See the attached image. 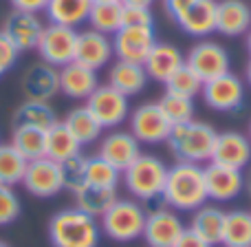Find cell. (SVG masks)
Segmentation results:
<instances>
[{
	"label": "cell",
	"instance_id": "f907efd6",
	"mask_svg": "<svg viewBox=\"0 0 251 247\" xmlns=\"http://www.w3.org/2000/svg\"><path fill=\"white\" fill-rule=\"evenodd\" d=\"M0 247H9L7 243H4V241H0Z\"/></svg>",
	"mask_w": 251,
	"mask_h": 247
},
{
	"label": "cell",
	"instance_id": "4316f807",
	"mask_svg": "<svg viewBox=\"0 0 251 247\" xmlns=\"http://www.w3.org/2000/svg\"><path fill=\"white\" fill-rule=\"evenodd\" d=\"M82 152V143L73 137L69 128L64 126V122H57L55 126L47 130V157L57 164L71 159V157Z\"/></svg>",
	"mask_w": 251,
	"mask_h": 247
},
{
	"label": "cell",
	"instance_id": "8fae6325",
	"mask_svg": "<svg viewBox=\"0 0 251 247\" xmlns=\"http://www.w3.org/2000/svg\"><path fill=\"white\" fill-rule=\"evenodd\" d=\"M203 102L212 110L218 113H231V110L240 109L245 102V84L236 73H225L221 78H214L209 82H203L201 88Z\"/></svg>",
	"mask_w": 251,
	"mask_h": 247
},
{
	"label": "cell",
	"instance_id": "9a60e30c",
	"mask_svg": "<svg viewBox=\"0 0 251 247\" xmlns=\"http://www.w3.org/2000/svg\"><path fill=\"white\" fill-rule=\"evenodd\" d=\"M42 20L40 13H26V11H16L13 9L2 25V33L9 38V42L18 49V51H33L38 49L40 35H42Z\"/></svg>",
	"mask_w": 251,
	"mask_h": 247
},
{
	"label": "cell",
	"instance_id": "277c9868",
	"mask_svg": "<svg viewBox=\"0 0 251 247\" xmlns=\"http://www.w3.org/2000/svg\"><path fill=\"white\" fill-rule=\"evenodd\" d=\"M146 219L148 214L141 201L117 199L100 219V227L108 239L117 241V243H130V241L141 239Z\"/></svg>",
	"mask_w": 251,
	"mask_h": 247
},
{
	"label": "cell",
	"instance_id": "d4e9b609",
	"mask_svg": "<svg viewBox=\"0 0 251 247\" xmlns=\"http://www.w3.org/2000/svg\"><path fill=\"white\" fill-rule=\"evenodd\" d=\"M223 227H225V212L218 205H201L199 210H194L192 214L190 227L196 236H201L203 241H207L209 245H221L223 241Z\"/></svg>",
	"mask_w": 251,
	"mask_h": 247
},
{
	"label": "cell",
	"instance_id": "1f68e13d",
	"mask_svg": "<svg viewBox=\"0 0 251 247\" xmlns=\"http://www.w3.org/2000/svg\"><path fill=\"white\" fill-rule=\"evenodd\" d=\"M223 247H251V212L247 210H231L225 212L223 227Z\"/></svg>",
	"mask_w": 251,
	"mask_h": 247
},
{
	"label": "cell",
	"instance_id": "603a6c76",
	"mask_svg": "<svg viewBox=\"0 0 251 247\" xmlns=\"http://www.w3.org/2000/svg\"><path fill=\"white\" fill-rule=\"evenodd\" d=\"M57 71H60V93H64L71 100H88V95L100 86L97 71L88 69L75 60Z\"/></svg>",
	"mask_w": 251,
	"mask_h": 247
},
{
	"label": "cell",
	"instance_id": "ffe728a7",
	"mask_svg": "<svg viewBox=\"0 0 251 247\" xmlns=\"http://www.w3.org/2000/svg\"><path fill=\"white\" fill-rule=\"evenodd\" d=\"M216 4L218 0H194L187 9H183L174 22L183 33L192 38H205L216 31Z\"/></svg>",
	"mask_w": 251,
	"mask_h": 247
},
{
	"label": "cell",
	"instance_id": "f35d334b",
	"mask_svg": "<svg viewBox=\"0 0 251 247\" xmlns=\"http://www.w3.org/2000/svg\"><path fill=\"white\" fill-rule=\"evenodd\" d=\"M20 217V199L11 186H0V225H11Z\"/></svg>",
	"mask_w": 251,
	"mask_h": 247
},
{
	"label": "cell",
	"instance_id": "d6a6232c",
	"mask_svg": "<svg viewBox=\"0 0 251 247\" xmlns=\"http://www.w3.org/2000/svg\"><path fill=\"white\" fill-rule=\"evenodd\" d=\"M91 29L104 35H115L124 27V4L122 2H93L88 13Z\"/></svg>",
	"mask_w": 251,
	"mask_h": 247
},
{
	"label": "cell",
	"instance_id": "bcb514c9",
	"mask_svg": "<svg viewBox=\"0 0 251 247\" xmlns=\"http://www.w3.org/2000/svg\"><path fill=\"white\" fill-rule=\"evenodd\" d=\"M245 190H247V194L251 196V165L247 172H245Z\"/></svg>",
	"mask_w": 251,
	"mask_h": 247
},
{
	"label": "cell",
	"instance_id": "d590c367",
	"mask_svg": "<svg viewBox=\"0 0 251 247\" xmlns=\"http://www.w3.org/2000/svg\"><path fill=\"white\" fill-rule=\"evenodd\" d=\"M122 181V172L108 161H104L100 155L88 157L86 161V186L97 188H117Z\"/></svg>",
	"mask_w": 251,
	"mask_h": 247
},
{
	"label": "cell",
	"instance_id": "d6986e66",
	"mask_svg": "<svg viewBox=\"0 0 251 247\" xmlns=\"http://www.w3.org/2000/svg\"><path fill=\"white\" fill-rule=\"evenodd\" d=\"M97 155L110 165L124 172L139 155H141V143L134 139V135L126 130H113L100 141V152Z\"/></svg>",
	"mask_w": 251,
	"mask_h": 247
},
{
	"label": "cell",
	"instance_id": "7dc6e473",
	"mask_svg": "<svg viewBox=\"0 0 251 247\" xmlns=\"http://www.w3.org/2000/svg\"><path fill=\"white\" fill-rule=\"evenodd\" d=\"M247 82H249V86H251V60H249V64H247Z\"/></svg>",
	"mask_w": 251,
	"mask_h": 247
},
{
	"label": "cell",
	"instance_id": "7c38bea8",
	"mask_svg": "<svg viewBox=\"0 0 251 247\" xmlns=\"http://www.w3.org/2000/svg\"><path fill=\"white\" fill-rule=\"evenodd\" d=\"M154 42V27H122L113 35V51L117 60L143 64Z\"/></svg>",
	"mask_w": 251,
	"mask_h": 247
},
{
	"label": "cell",
	"instance_id": "4dcf8cb0",
	"mask_svg": "<svg viewBox=\"0 0 251 247\" xmlns=\"http://www.w3.org/2000/svg\"><path fill=\"white\" fill-rule=\"evenodd\" d=\"M57 124L55 110L49 106V102L25 100L13 113V126H33L40 130H49Z\"/></svg>",
	"mask_w": 251,
	"mask_h": 247
},
{
	"label": "cell",
	"instance_id": "30bf717a",
	"mask_svg": "<svg viewBox=\"0 0 251 247\" xmlns=\"http://www.w3.org/2000/svg\"><path fill=\"white\" fill-rule=\"evenodd\" d=\"M128 119L130 133L134 135L139 143H150V146L163 143L172 130V124L168 122V117L163 115L156 102H146V104L137 106Z\"/></svg>",
	"mask_w": 251,
	"mask_h": 247
},
{
	"label": "cell",
	"instance_id": "52a82bcc",
	"mask_svg": "<svg viewBox=\"0 0 251 247\" xmlns=\"http://www.w3.org/2000/svg\"><path fill=\"white\" fill-rule=\"evenodd\" d=\"M185 64L199 75L201 82H209L214 78L229 73L231 57L223 44L214 42V40H201L187 51Z\"/></svg>",
	"mask_w": 251,
	"mask_h": 247
},
{
	"label": "cell",
	"instance_id": "2e32d148",
	"mask_svg": "<svg viewBox=\"0 0 251 247\" xmlns=\"http://www.w3.org/2000/svg\"><path fill=\"white\" fill-rule=\"evenodd\" d=\"M209 161L221 165H229V168H236V170L247 168L251 164V139L247 135L238 133V130L218 133Z\"/></svg>",
	"mask_w": 251,
	"mask_h": 247
},
{
	"label": "cell",
	"instance_id": "f6af8a7d",
	"mask_svg": "<svg viewBox=\"0 0 251 247\" xmlns=\"http://www.w3.org/2000/svg\"><path fill=\"white\" fill-rule=\"evenodd\" d=\"M124 7H143V9H150L154 4V0H122Z\"/></svg>",
	"mask_w": 251,
	"mask_h": 247
},
{
	"label": "cell",
	"instance_id": "cb8c5ba5",
	"mask_svg": "<svg viewBox=\"0 0 251 247\" xmlns=\"http://www.w3.org/2000/svg\"><path fill=\"white\" fill-rule=\"evenodd\" d=\"M148 73L143 64H134V62H124L117 60L108 71V84L124 93L126 97H134L146 88L148 84Z\"/></svg>",
	"mask_w": 251,
	"mask_h": 247
},
{
	"label": "cell",
	"instance_id": "8d00e7d4",
	"mask_svg": "<svg viewBox=\"0 0 251 247\" xmlns=\"http://www.w3.org/2000/svg\"><path fill=\"white\" fill-rule=\"evenodd\" d=\"M201 88H203V82H201L199 75H196L187 64H183L178 71H174V73L170 75V80L165 82V91L168 93L190 97V100H194V97L199 95Z\"/></svg>",
	"mask_w": 251,
	"mask_h": 247
},
{
	"label": "cell",
	"instance_id": "44dd1931",
	"mask_svg": "<svg viewBox=\"0 0 251 247\" xmlns=\"http://www.w3.org/2000/svg\"><path fill=\"white\" fill-rule=\"evenodd\" d=\"M185 64V55L183 51L172 42H154L152 51L148 53L146 62H143V69H146L148 78L154 80V82L165 84L170 80V75L174 71H178Z\"/></svg>",
	"mask_w": 251,
	"mask_h": 247
},
{
	"label": "cell",
	"instance_id": "ac0fdd59",
	"mask_svg": "<svg viewBox=\"0 0 251 247\" xmlns=\"http://www.w3.org/2000/svg\"><path fill=\"white\" fill-rule=\"evenodd\" d=\"M22 91L26 100L51 102L60 93V71L47 62L31 64L22 78Z\"/></svg>",
	"mask_w": 251,
	"mask_h": 247
},
{
	"label": "cell",
	"instance_id": "ba28073f",
	"mask_svg": "<svg viewBox=\"0 0 251 247\" xmlns=\"http://www.w3.org/2000/svg\"><path fill=\"white\" fill-rule=\"evenodd\" d=\"M86 109L95 115L101 128H117L130 117V97H126L110 84H100L88 95Z\"/></svg>",
	"mask_w": 251,
	"mask_h": 247
},
{
	"label": "cell",
	"instance_id": "681fc988",
	"mask_svg": "<svg viewBox=\"0 0 251 247\" xmlns=\"http://www.w3.org/2000/svg\"><path fill=\"white\" fill-rule=\"evenodd\" d=\"M93 2H122V0H93Z\"/></svg>",
	"mask_w": 251,
	"mask_h": 247
},
{
	"label": "cell",
	"instance_id": "5b68a950",
	"mask_svg": "<svg viewBox=\"0 0 251 247\" xmlns=\"http://www.w3.org/2000/svg\"><path fill=\"white\" fill-rule=\"evenodd\" d=\"M168 165L154 155H139L132 164L122 172L126 190L137 201H148L152 196L163 194Z\"/></svg>",
	"mask_w": 251,
	"mask_h": 247
},
{
	"label": "cell",
	"instance_id": "7402d4cb",
	"mask_svg": "<svg viewBox=\"0 0 251 247\" xmlns=\"http://www.w3.org/2000/svg\"><path fill=\"white\" fill-rule=\"evenodd\" d=\"M251 29V7L245 0H221L216 4V31L225 38L247 35Z\"/></svg>",
	"mask_w": 251,
	"mask_h": 247
},
{
	"label": "cell",
	"instance_id": "b9f144b4",
	"mask_svg": "<svg viewBox=\"0 0 251 247\" xmlns=\"http://www.w3.org/2000/svg\"><path fill=\"white\" fill-rule=\"evenodd\" d=\"M16 11H26V13H42L47 9L49 0H9Z\"/></svg>",
	"mask_w": 251,
	"mask_h": 247
},
{
	"label": "cell",
	"instance_id": "9c48e42d",
	"mask_svg": "<svg viewBox=\"0 0 251 247\" xmlns=\"http://www.w3.org/2000/svg\"><path fill=\"white\" fill-rule=\"evenodd\" d=\"M22 186H25V190L29 194L40 196V199L57 196L64 190L60 164L49 159V157H40V159L29 161L25 170V177H22Z\"/></svg>",
	"mask_w": 251,
	"mask_h": 247
},
{
	"label": "cell",
	"instance_id": "e0dca14e",
	"mask_svg": "<svg viewBox=\"0 0 251 247\" xmlns=\"http://www.w3.org/2000/svg\"><path fill=\"white\" fill-rule=\"evenodd\" d=\"M115 51L110 35H104L95 29H86L77 33V47H75V62L100 71L110 64Z\"/></svg>",
	"mask_w": 251,
	"mask_h": 247
},
{
	"label": "cell",
	"instance_id": "e575fe53",
	"mask_svg": "<svg viewBox=\"0 0 251 247\" xmlns=\"http://www.w3.org/2000/svg\"><path fill=\"white\" fill-rule=\"evenodd\" d=\"M156 104H159V109L163 110V115L172 126L194 119V100H190V97L174 95V93L165 91Z\"/></svg>",
	"mask_w": 251,
	"mask_h": 247
},
{
	"label": "cell",
	"instance_id": "8992f818",
	"mask_svg": "<svg viewBox=\"0 0 251 247\" xmlns=\"http://www.w3.org/2000/svg\"><path fill=\"white\" fill-rule=\"evenodd\" d=\"M77 29L73 27H64V25H55V22H49L44 25L42 35H40V42L35 51L40 53L42 62L62 69L64 64L75 60V47H77Z\"/></svg>",
	"mask_w": 251,
	"mask_h": 247
},
{
	"label": "cell",
	"instance_id": "f546056e",
	"mask_svg": "<svg viewBox=\"0 0 251 247\" xmlns=\"http://www.w3.org/2000/svg\"><path fill=\"white\" fill-rule=\"evenodd\" d=\"M117 188H97V186H84L82 190L75 194V208L82 212L91 214L95 219H101L104 212L117 201Z\"/></svg>",
	"mask_w": 251,
	"mask_h": 247
},
{
	"label": "cell",
	"instance_id": "836d02e7",
	"mask_svg": "<svg viewBox=\"0 0 251 247\" xmlns=\"http://www.w3.org/2000/svg\"><path fill=\"white\" fill-rule=\"evenodd\" d=\"M29 161L11 146V143H0V186H18L22 183L25 170Z\"/></svg>",
	"mask_w": 251,
	"mask_h": 247
},
{
	"label": "cell",
	"instance_id": "83f0119b",
	"mask_svg": "<svg viewBox=\"0 0 251 247\" xmlns=\"http://www.w3.org/2000/svg\"><path fill=\"white\" fill-rule=\"evenodd\" d=\"M64 126L73 133V137L77 139L82 146H88V143H95L101 139V124L95 119V115L86 109V106H77L73 109L64 119Z\"/></svg>",
	"mask_w": 251,
	"mask_h": 247
},
{
	"label": "cell",
	"instance_id": "4fadbf2b",
	"mask_svg": "<svg viewBox=\"0 0 251 247\" xmlns=\"http://www.w3.org/2000/svg\"><path fill=\"white\" fill-rule=\"evenodd\" d=\"M203 174H205V188H207L209 201L227 203V201L236 199V196L245 190L243 170H236V168H229V165H221V164L209 161L203 168Z\"/></svg>",
	"mask_w": 251,
	"mask_h": 247
},
{
	"label": "cell",
	"instance_id": "c3c4849f",
	"mask_svg": "<svg viewBox=\"0 0 251 247\" xmlns=\"http://www.w3.org/2000/svg\"><path fill=\"white\" fill-rule=\"evenodd\" d=\"M247 49H249V55H251V29H249V33H247Z\"/></svg>",
	"mask_w": 251,
	"mask_h": 247
},
{
	"label": "cell",
	"instance_id": "ab89813d",
	"mask_svg": "<svg viewBox=\"0 0 251 247\" xmlns=\"http://www.w3.org/2000/svg\"><path fill=\"white\" fill-rule=\"evenodd\" d=\"M124 27H154L152 9L124 7Z\"/></svg>",
	"mask_w": 251,
	"mask_h": 247
},
{
	"label": "cell",
	"instance_id": "7a4b0ae2",
	"mask_svg": "<svg viewBox=\"0 0 251 247\" xmlns=\"http://www.w3.org/2000/svg\"><path fill=\"white\" fill-rule=\"evenodd\" d=\"M49 239L53 247H97L101 239L100 219L79 208L60 210L49 221Z\"/></svg>",
	"mask_w": 251,
	"mask_h": 247
},
{
	"label": "cell",
	"instance_id": "484cf974",
	"mask_svg": "<svg viewBox=\"0 0 251 247\" xmlns=\"http://www.w3.org/2000/svg\"><path fill=\"white\" fill-rule=\"evenodd\" d=\"M91 7L93 0H49L44 13H47L49 22L77 29L79 25L88 20Z\"/></svg>",
	"mask_w": 251,
	"mask_h": 247
},
{
	"label": "cell",
	"instance_id": "ee69618b",
	"mask_svg": "<svg viewBox=\"0 0 251 247\" xmlns=\"http://www.w3.org/2000/svg\"><path fill=\"white\" fill-rule=\"evenodd\" d=\"M192 2H194V0H165V11H168V16L174 20V18H176L183 9L190 7Z\"/></svg>",
	"mask_w": 251,
	"mask_h": 247
},
{
	"label": "cell",
	"instance_id": "60d3db41",
	"mask_svg": "<svg viewBox=\"0 0 251 247\" xmlns=\"http://www.w3.org/2000/svg\"><path fill=\"white\" fill-rule=\"evenodd\" d=\"M18 55H20V51H18V49L9 42L7 35L0 31V78H2L7 71H11L13 66H16Z\"/></svg>",
	"mask_w": 251,
	"mask_h": 247
},
{
	"label": "cell",
	"instance_id": "816d5d0a",
	"mask_svg": "<svg viewBox=\"0 0 251 247\" xmlns=\"http://www.w3.org/2000/svg\"><path fill=\"white\" fill-rule=\"evenodd\" d=\"M247 137L251 139V122H249V135H247Z\"/></svg>",
	"mask_w": 251,
	"mask_h": 247
},
{
	"label": "cell",
	"instance_id": "74e56055",
	"mask_svg": "<svg viewBox=\"0 0 251 247\" xmlns=\"http://www.w3.org/2000/svg\"><path fill=\"white\" fill-rule=\"evenodd\" d=\"M86 161L88 157H84L82 152L71 159L62 161V181H64V190H69L71 194H77L84 186H86Z\"/></svg>",
	"mask_w": 251,
	"mask_h": 247
},
{
	"label": "cell",
	"instance_id": "f1b7e54d",
	"mask_svg": "<svg viewBox=\"0 0 251 247\" xmlns=\"http://www.w3.org/2000/svg\"><path fill=\"white\" fill-rule=\"evenodd\" d=\"M11 146L26 161L47 157V130L33 128V126H13Z\"/></svg>",
	"mask_w": 251,
	"mask_h": 247
},
{
	"label": "cell",
	"instance_id": "7bdbcfd3",
	"mask_svg": "<svg viewBox=\"0 0 251 247\" xmlns=\"http://www.w3.org/2000/svg\"><path fill=\"white\" fill-rule=\"evenodd\" d=\"M174 247H214V245H209L207 241H203L201 236H196L194 232L185 227V232H183L181 239L174 243Z\"/></svg>",
	"mask_w": 251,
	"mask_h": 247
},
{
	"label": "cell",
	"instance_id": "3957f363",
	"mask_svg": "<svg viewBox=\"0 0 251 247\" xmlns=\"http://www.w3.org/2000/svg\"><path fill=\"white\" fill-rule=\"evenodd\" d=\"M216 130L205 122H183L172 126L170 130L168 143L170 152L176 161H190V164H203V161L212 159L214 141H216Z\"/></svg>",
	"mask_w": 251,
	"mask_h": 247
},
{
	"label": "cell",
	"instance_id": "6da1fadb",
	"mask_svg": "<svg viewBox=\"0 0 251 247\" xmlns=\"http://www.w3.org/2000/svg\"><path fill=\"white\" fill-rule=\"evenodd\" d=\"M163 199L174 212H194L209 201L205 188V174L201 164L176 161L168 168L163 186Z\"/></svg>",
	"mask_w": 251,
	"mask_h": 247
},
{
	"label": "cell",
	"instance_id": "5bb4252c",
	"mask_svg": "<svg viewBox=\"0 0 251 247\" xmlns=\"http://www.w3.org/2000/svg\"><path fill=\"white\" fill-rule=\"evenodd\" d=\"M183 232H185V225H183V219L178 217V212L165 208L148 214L141 239L146 241L148 247H174Z\"/></svg>",
	"mask_w": 251,
	"mask_h": 247
}]
</instances>
